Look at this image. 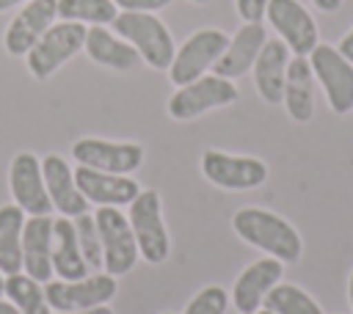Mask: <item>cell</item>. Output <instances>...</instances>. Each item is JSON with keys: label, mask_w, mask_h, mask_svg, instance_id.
I'll use <instances>...</instances> for the list:
<instances>
[{"label": "cell", "mask_w": 353, "mask_h": 314, "mask_svg": "<svg viewBox=\"0 0 353 314\" xmlns=\"http://www.w3.org/2000/svg\"><path fill=\"white\" fill-rule=\"evenodd\" d=\"M232 229L240 240H245L248 245L265 251L268 256L279 259V262H298L303 242L301 234L276 212L259 209V207H245L240 212H234L232 218Z\"/></svg>", "instance_id": "1"}, {"label": "cell", "mask_w": 353, "mask_h": 314, "mask_svg": "<svg viewBox=\"0 0 353 314\" xmlns=\"http://www.w3.org/2000/svg\"><path fill=\"white\" fill-rule=\"evenodd\" d=\"M116 36L130 41L141 61L152 69H168L174 61V39L165 28L163 19H157L149 11H119L116 19L110 22Z\"/></svg>", "instance_id": "2"}, {"label": "cell", "mask_w": 353, "mask_h": 314, "mask_svg": "<svg viewBox=\"0 0 353 314\" xmlns=\"http://www.w3.org/2000/svg\"><path fill=\"white\" fill-rule=\"evenodd\" d=\"M85 33H88V28L80 22H66V19H61L58 25L52 22L28 52L30 74L36 80H47L50 74H55L66 61H72L83 50Z\"/></svg>", "instance_id": "3"}, {"label": "cell", "mask_w": 353, "mask_h": 314, "mask_svg": "<svg viewBox=\"0 0 353 314\" xmlns=\"http://www.w3.org/2000/svg\"><path fill=\"white\" fill-rule=\"evenodd\" d=\"M130 226L135 234V245L138 253L149 262V264H160L168 259L171 251V240L163 223V212H160V196L157 190H141L132 201H130Z\"/></svg>", "instance_id": "4"}, {"label": "cell", "mask_w": 353, "mask_h": 314, "mask_svg": "<svg viewBox=\"0 0 353 314\" xmlns=\"http://www.w3.org/2000/svg\"><path fill=\"white\" fill-rule=\"evenodd\" d=\"M226 44H229V36L218 28H201L193 36H188L185 44L174 52V61L168 66L171 83L179 88V85L199 80L207 69L215 66V61L223 55Z\"/></svg>", "instance_id": "5"}, {"label": "cell", "mask_w": 353, "mask_h": 314, "mask_svg": "<svg viewBox=\"0 0 353 314\" xmlns=\"http://www.w3.org/2000/svg\"><path fill=\"white\" fill-rule=\"evenodd\" d=\"M94 220L102 240V267L110 275L130 273L138 259V245H135L130 218L119 207H99L94 212Z\"/></svg>", "instance_id": "6"}, {"label": "cell", "mask_w": 353, "mask_h": 314, "mask_svg": "<svg viewBox=\"0 0 353 314\" xmlns=\"http://www.w3.org/2000/svg\"><path fill=\"white\" fill-rule=\"evenodd\" d=\"M234 99H237V85L232 80L218 77V74H201L199 80H193L188 85H179L176 94H171L168 116L179 118V121H188V118H196L207 110L226 107Z\"/></svg>", "instance_id": "7"}, {"label": "cell", "mask_w": 353, "mask_h": 314, "mask_svg": "<svg viewBox=\"0 0 353 314\" xmlns=\"http://www.w3.org/2000/svg\"><path fill=\"white\" fill-rule=\"evenodd\" d=\"M309 63L325 91L331 110L339 116L353 110V63L331 44H317L309 52Z\"/></svg>", "instance_id": "8"}, {"label": "cell", "mask_w": 353, "mask_h": 314, "mask_svg": "<svg viewBox=\"0 0 353 314\" xmlns=\"http://www.w3.org/2000/svg\"><path fill=\"white\" fill-rule=\"evenodd\" d=\"M201 174L223 190H251L268 179V165L259 157L207 149L201 154Z\"/></svg>", "instance_id": "9"}, {"label": "cell", "mask_w": 353, "mask_h": 314, "mask_svg": "<svg viewBox=\"0 0 353 314\" xmlns=\"http://www.w3.org/2000/svg\"><path fill=\"white\" fill-rule=\"evenodd\" d=\"M44 295L50 308L55 311H80V308L108 306V300L116 295V275L94 273L77 281H47Z\"/></svg>", "instance_id": "10"}, {"label": "cell", "mask_w": 353, "mask_h": 314, "mask_svg": "<svg viewBox=\"0 0 353 314\" xmlns=\"http://www.w3.org/2000/svg\"><path fill=\"white\" fill-rule=\"evenodd\" d=\"M72 157L94 171L105 174H132L143 163V146L141 143H116L102 138H80L72 146Z\"/></svg>", "instance_id": "11"}, {"label": "cell", "mask_w": 353, "mask_h": 314, "mask_svg": "<svg viewBox=\"0 0 353 314\" xmlns=\"http://www.w3.org/2000/svg\"><path fill=\"white\" fill-rule=\"evenodd\" d=\"M270 28L279 33V39L290 47V52L309 58V52L320 44L317 41V25L312 14L298 0H270L265 11Z\"/></svg>", "instance_id": "12"}, {"label": "cell", "mask_w": 353, "mask_h": 314, "mask_svg": "<svg viewBox=\"0 0 353 314\" xmlns=\"http://www.w3.org/2000/svg\"><path fill=\"white\" fill-rule=\"evenodd\" d=\"M8 187L14 196V204L28 212V215H50L52 201L44 187V174H41V160L30 151H19L11 160L8 168Z\"/></svg>", "instance_id": "13"}, {"label": "cell", "mask_w": 353, "mask_h": 314, "mask_svg": "<svg viewBox=\"0 0 353 314\" xmlns=\"http://www.w3.org/2000/svg\"><path fill=\"white\" fill-rule=\"evenodd\" d=\"M55 17H58V0H28L6 28L3 36L6 50L11 55H28L30 47L55 22Z\"/></svg>", "instance_id": "14"}, {"label": "cell", "mask_w": 353, "mask_h": 314, "mask_svg": "<svg viewBox=\"0 0 353 314\" xmlns=\"http://www.w3.org/2000/svg\"><path fill=\"white\" fill-rule=\"evenodd\" d=\"M284 262L273 259V256H265V259H256L254 264H248L237 281H234V289H232V303L240 314H254L262 303H265V295L279 284L284 267Z\"/></svg>", "instance_id": "15"}, {"label": "cell", "mask_w": 353, "mask_h": 314, "mask_svg": "<svg viewBox=\"0 0 353 314\" xmlns=\"http://www.w3.org/2000/svg\"><path fill=\"white\" fill-rule=\"evenodd\" d=\"M22 270L47 284L52 275V218L30 215L22 226Z\"/></svg>", "instance_id": "16"}, {"label": "cell", "mask_w": 353, "mask_h": 314, "mask_svg": "<svg viewBox=\"0 0 353 314\" xmlns=\"http://www.w3.org/2000/svg\"><path fill=\"white\" fill-rule=\"evenodd\" d=\"M41 174H44L47 196L63 218H80L88 209V201H85V196L80 193V187L74 182V171L69 168V163L63 157L47 154L41 160Z\"/></svg>", "instance_id": "17"}, {"label": "cell", "mask_w": 353, "mask_h": 314, "mask_svg": "<svg viewBox=\"0 0 353 314\" xmlns=\"http://www.w3.org/2000/svg\"><path fill=\"white\" fill-rule=\"evenodd\" d=\"M268 36H265V28L262 22H245L226 44L223 55L215 61V74L218 77H226V80H234V77H243L248 69H254V61L259 55V50L265 47Z\"/></svg>", "instance_id": "18"}, {"label": "cell", "mask_w": 353, "mask_h": 314, "mask_svg": "<svg viewBox=\"0 0 353 314\" xmlns=\"http://www.w3.org/2000/svg\"><path fill=\"white\" fill-rule=\"evenodd\" d=\"M74 182L80 187V193L85 196V201H94L99 207H116V204H130L141 187L138 182H132L130 176L121 174H105V171H94L85 165H77L74 171Z\"/></svg>", "instance_id": "19"}, {"label": "cell", "mask_w": 353, "mask_h": 314, "mask_svg": "<svg viewBox=\"0 0 353 314\" xmlns=\"http://www.w3.org/2000/svg\"><path fill=\"white\" fill-rule=\"evenodd\" d=\"M290 47L281 39H268L254 61V85L268 105H279L284 99Z\"/></svg>", "instance_id": "20"}, {"label": "cell", "mask_w": 353, "mask_h": 314, "mask_svg": "<svg viewBox=\"0 0 353 314\" xmlns=\"http://www.w3.org/2000/svg\"><path fill=\"white\" fill-rule=\"evenodd\" d=\"M52 273H58L61 281H77L88 275V262L80 251L74 223L63 215L52 220Z\"/></svg>", "instance_id": "21"}, {"label": "cell", "mask_w": 353, "mask_h": 314, "mask_svg": "<svg viewBox=\"0 0 353 314\" xmlns=\"http://www.w3.org/2000/svg\"><path fill=\"white\" fill-rule=\"evenodd\" d=\"M281 102L287 105V113L295 121L306 124L312 118V113H314V72H312L309 58H303V55L290 58Z\"/></svg>", "instance_id": "22"}, {"label": "cell", "mask_w": 353, "mask_h": 314, "mask_svg": "<svg viewBox=\"0 0 353 314\" xmlns=\"http://www.w3.org/2000/svg\"><path fill=\"white\" fill-rule=\"evenodd\" d=\"M83 50L88 52V58L94 63L108 66V69H116V72H127V69H132L141 61V55L135 52V47L130 41H124L121 36H113L102 25H91L88 28Z\"/></svg>", "instance_id": "23"}, {"label": "cell", "mask_w": 353, "mask_h": 314, "mask_svg": "<svg viewBox=\"0 0 353 314\" xmlns=\"http://www.w3.org/2000/svg\"><path fill=\"white\" fill-rule=\"evenodd\" d=\"M22 226H25V215L17 204L0 207V273L3 275L22 270Z\"/></svg>", "instance_id": "24"}, {"label": "cell", "mask_w": 353, "mask_h": 314, "mask_svg": "<svg viewBox=\"0 0 353 314\" xmlns=\"http://www.w3.org/2000/svg\"><path fill=\"white\" fill-rule=\"evenodd\" d=\"M3 295L22 314H52L50 311V303H47V295H44V286L36 278H30L28 273H11V275H6Z\"/></svg>", "instance_id": "25"}, {"label": "cell", "mask_w": 353, "mask_h": 314, "mask_svg": "<svg viewBox=\"0 0 353 314\" xmlns=\"http://www.w3.org/2000/svg\"><path fill=\"white\" fill-rule=\"evenodd\" d=\"M119 8L113 0H58V17L80 25H110Z\"/></svg>", "instance_id": "26"}, {"label": "cell", "mask_w": 353, "mask_h": 314, "mask_svg": "<svg viewBox=\"0 0 353 314\" xmlns=\"http://www.w3.org/2000/svg\"><path fill=\"white\" fill-rule=\"evenodd\" d=\"M265 308L273 314H323V308L295 284H276L265 295Z\"/></svg>", "instance_id": "27"}, {"label": "cell", "mask_w": 353, "mask_h": 314, "mask_svg": "<svg viewBox=\"0 0 353 314\" xmlns=\"http://www.w3.org/2000/svg\"><path fill=\"white\" fill-rule=\"evenodd\" d=\"M74 231H77V242H80V251H83L88 267L91 270L102 267V240H99V229H97L94 215L83 212L80 218H74Z\"/></svg>", "instance_id": "28"}, {"label": "cell", "mask_w": 353, "mask_h": 314, "mask_svg": "<svg viewBox=\"0 0 353 314\" xmlns=\"http://www.w3.org/2000/svg\"><path fill=\"white\" fill-rule=\"evenodd\" d=\"M229 306V295L223 286H204L188 306L182 314H226Z\"/></svg>", "instance_id": "29"}, {"label": "cell", "mask_w": 353, "mask_h": 314, "mask_svg": "<svg viewBox=\"0 0 353 314\" xmlns=\"http://www.w3.org/2000/svg\"><path fill=\"white\" fill-rule=\"evenodd\" d=\"M268 3L270 0H234L237 14H240L243 22H262V17L268 11Z\"/></svg>", "instance_id": "30"}, {"label": "cell", "mask_w": 353, "mask_h": 314, "mask_svg": "<svg viewBox=\"0 0 353 314\" xmlns=\"http://www.w3.org/2000/svg\"><path fill=\"white\" fill-rule=\"evenodd\" d=\"M113 3L121 11H149V14H154L165 6H171L174 0H113Z\"/></svg>", "instance_id": "31"}, {"label": "cell", "mask_w": 353, "mask_h": 314, "mask_svg": "<svg viewBox=\"0 0 353 314\" xmlns=\"http://www.w3.org/2000/svg\"><path fill=\"white\" fill-rule=\"evenodd\" d=\"M339 52H342V58H347L350 63H353V28L342 36V41H339V47H336Z\"/></svg>", "instance_id": "32"}, {"label": "cell", "mask_w": 353, "mask_h": 314, "mask_svg": "<svg viewBox=\"0 0 353 314\" xmlns=\"http://www.w3.org/2000/svg\"><path fill=\"white\" fill-rule=\"evenodd\" d=\"M312 3H314L320 11H325V14H334V11L342 6V0H312Z\"/></svg>", "instance_id": "33"}, {"label": "cell", "mask_w": 353, "mask_h": 314, "mask_svg": "<svg viewBox=\"0 0 353 314\" xmlns=\"http://www.w3.org/2000/svg\"><path fill=\"white\" fill-rule=\"evenodd\" d=\"M58 314H113L108 306H94V308H80V311H58Z\"/></svg>", "instance_id": "34"}, {"label": "cell", "mask_w": 353, "mask_h": 314, "mask_svg": "<svg viewBox=\"0 0 353 314\" xmlns=\"http://www.w3.org/2000/svg\"><path fill=\"white\" fill-rule=\"evenodd\" d=\"M0 314H22V311H19L11 300H3V297H0Z\"/></svg>", "instance_id": "35"}, {"label": "cell", "mask_w": 353, "mask_h": 314, "mask_svg": "<svg viewBox=\"0 0 353 314\" xmlns=\"http://www.w3.org/2000/svg\"><path fill=\"white\" fill-rule=\"evenodd\" d=\"M19 3H28V0H0V11H6V8H14V6H19Z\"/></svg>", "instance_id": "36"}, {"label": "cell", "mask_w": 353, "mask_h": 314, "mask_svg": "<svg viewBox=\"0 0 353 314\" xmlns=\"http://www.w3.org/2000/svg\"><path fill=\"white\" fill-rule=\"evenodd\" d=\"M347 297H350V306H353V273H350V281H347Z\"/></svg>", "instance_id": "37"}, {"label": "cell", "mask_w": 353, "mask_h": 314, "mask_svg": "<svg viewBox=\"0 0 353 314\" xmlns=\"http://www.w3.org/2000/svg\"><path fill=\"white\" fill-rule=\"evenodd\" d=\"M254 314H273V311H270V308H256Z\"/></svg>", "instance_id": "38"}, {"label": "cell", "mask_w": 353, "mask_h": 314, "mask_svg": "<svg viewBox=\"0 0 353 314\" xmlns=\"http://www.w3.org/2000/svg\"><path fill=\"white\" fill-rule=\"evenodd\" d=\"M3 286H6V275L0 273V295H3Z\"/></svg>", "instance_id": "39"}, {"label": "cell", "mask_w": 353, "mask_h": 314, "mask_svg": "<svg viewBox=\"0 0 353 314\" xmlns=\"http://www.w3.org/2000/svg\"><path fill=\"white\" fill-rule=\"evenodd\" d=\"M190 3H196V6H207L210 0H190Z\"/></svg>", "instance_id": "40"}, {"label": "cell", "mask_w": 353, "mask_h": 314, "mask_svg": "<svg viewBox=\"0 0 353 314\" xmlns=\"http://www.w3.org/2000/svg\"><path fill=\"white\" fill-rule=\"evenodd\" d=\"M163 314H171V311H163Z\"/></svg>", "instance_id": "41"}]
</instances>
